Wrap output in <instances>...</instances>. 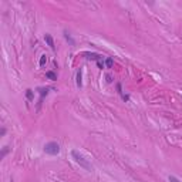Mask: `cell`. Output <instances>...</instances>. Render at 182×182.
<instances>
[{
  "mask_svg": "<svg viewBox=\"0 0 182 182\" xmlns=\"http://www.w3.org/2000/svg\"><path fill=\"white\" fill-rule=\"evenodd\" d=\"M71 156H73V159H74V161H76V162L81 167V168H84L85 171H88V172H91V171H92V167H91V164L88 162V159H85L84 155H81L77 150H73L71 151Z\"/></svg>",
  "mask_w": 182,
  "mask_h": 182,
  "instance_id": "cell-1",
  "label": "cell"
},
{
  "mask_svg": "<svg viewBox=\"0 0 182 182\" xmlns=\"http://www.w3.org/2000/svg\"><path fill=\"white\" fill-rule=\"evenodd\" d=\"M44 152L47 154V155H59L60 154V145L57 142H54V141H51V142H47L44 145Z\"/></svg>",
  "mask_w": 182,
  "mask_h": 182,
  "instance_id": "cell-2",
  "label": "cell"
},
{
  "mask_svg": "<svg viewBox=\"0 0 182 182\" xmlns=\"http://www.w3.org/2000/svg\"><path fill=\"white\" fill-rule=\"evenodd\" d=\"M50 87H39L37 88V91H39V94H40V100H39V108H40V105H41V103H43V100H44V97H47L48 95V92H50Z\"/></svg>",
  "mask_w": 182,
  "mask_h": 182,
  "instance_id": "cell-3",
  "label": "cell"
},
{
  "mask_svg": "<svg viewBox=\"0 0 182 182\" xmlns=\"http://www.w3.org/2000/svg\"><path fill=\"white\" fill-rule=\"evenodd\" d=\"M76 85L78 88L83 87V68H78L77 74H76Z\"/></svg>",
  "mask_w": 182,
  "mask_h": 182,
  "instance_id": "cell-4",
  "label": "cell"
},
{
  "mask_svg": "<svg viewBox=\"0 0 182 182\" xmlns=\"http://www.w3.org/2000/svg\"><path fill=\"white\" fill-rule=\"evenodd\" d=\"M44 41H46V43H47V46H48V47L51 48L53 51L56 50V44H54V39H53V36H51V34H48V33H47V34H46V36H44Z\"/></svg>",
  "mask_w": 182,
  "mask_h": 182,
  "instance_id": "cell-5",
  "label": "cell"
},
{
  "mask_svg": "<svg viewBox=\"0 0 182 182\" xmlns=\"http://www.w3.org/2000/svg\"><path fill=\"white\" fill-rule=\"evenodd\" d=\"M63 34H64V39L67 40L68 43H70V46H76V41H74V39H73V37H71V34H70V33L67 32V30H64V33H63Z\"/></svg>",
  "mask_w": 182,
  "mask_h": 182,
  "instance_id": "cell-6",
  "label": "cell"
},
{
  "mask_svg": "<svg viewBox=\"0 0 182 182\" xmlns=\"http://www.w3.org/2000/svg\"><path fill=\"white\" fill-rule=\"evenodd\" d=\"M84 56H85V59H88V60H98L101 56L100 54H97V53H84Z\"/></svg>",
  "mask_w": 182,
  "mask_h": 182,
  "instance_id": "cell-7",
  "label": "cell"
},
{
  "mask_svg": "<svg viewBox=\"0 0 182 182\" xmlns=\"http://www.w3.org/2000/svg\"><path fill=\"white\" fill-rule=\"evenodd\" d=\"M46 77L48 78V80H51V81H56L57 80V74L54 71H47L46 73Z\"/></svg>",
  "mask_w": 182,
  "mask_h": 182,
  "instance_id": "cell-8",
  "label": "cell"
},
{
  "mask_svg": "<svg viewBox=\"0 0 182 182\" xmlns=\"http://www.w3.org/2000/svg\"><path fill=\"white\" fill-rule=\"evenodd\" d=\"M105 67L107 68H112L114 67V60H112V57H107L105 59Z\"/></svg>",
  "mask_w": 182,
  "mask_h": 182,
  "instance_id": "cell-9",
  "label": "cell"
},
{
  "mask_svg": "<svg viewBox=\"0 0 182 182\" xmlns=\"http://www.w3.org/2000/svg\"><path fill=\"white\" fill-rule=\"evenodd\" d=\"M26 98H27V101H33V98H34L33 90H30V88H27V90H26Z\"/></svg>",
  "mask_w": 182,
  "mask_h": 182,
  "instance_id": "cell-10",
  "label": "cell"
},
{
  "mask_svg": "<svg viewBox=\"0 0 182 182\" xmlns=\"http://www.w3.org/2000/svg\"><path fill=\"white\" fill-rule=\"evenodd\" d=\"M46 63H47V56L46 54H43L41 57H40V61H39V65L40 67H44Z\"/></svg>",
  "mask_w": 182,
  "mask_h": 182,
  "instance_id": "cell-11",
  "label": "cell"
},
{
  "mask_svg": "<svg viewBox=\"0 0 182 182\" xmlns=\"http://www.w3.org/2000/svg\"><path fill=\"white\" fill-rule=\"evenodd\" d=\"M9 151H10V148H9L7 145H6V147H3V150H1V154H0V158L3 159V158H4V156L9 154Z\"/></svg>",
  "mask_w": 182,
  "mask_h": 182,
  "instance_id": "cell-12",
  "label": "cell"
},
{
  "mask_svg": "<svg viewBox=\"0 0 182 182\" xmlns=\"http://www.w3.org/2000/svg\"><path fill=\"white\" fill-rule=\"evenodd\" d=\"M168 181L169 182H181L179 179H178V178H176V176H174V175H169L168 176Z\"/></svg>",
  "mask_w": 182,
  "mask_h": 182,
  "instance_id": "cell-13",
  "label": "cell"
},
{
  "mask_svg": "<svg viewBox=\"0 0 182 182\" xmlns=\"http://www.w3.org/2000/svg\"><path fill=\"white\" fill-rule=\"evenodd\" d=\"M117 92L120 95H123V87H121V83H117Z\"/></svg>",
  "mask_w": 182,
  "mask_h": 182,
  "instance_id": "cell-14",
  "label": "cell"
},
{
  "mask_svg": "<svg viewBox=\"0 0 182 182\" xmlns=\"http://www.w3.org/2000/svg\"><path fill=\"white\" fill-rule=\"evenodd\" d=\"M105 81H107V83H112V76H111V74H107V76H105Z\"/></svg>",
  "mask_w": 182,
  "mask_h": 182,
  "instance_id": "cell-15",
  "label": "cell"
},
{
  "mask_svg": "<svg viewBox=\"0 0 182 182\" xmlns=\"http://www.w3.org/2000/svg\"><path fill=\"white\" fill-rule=\"evenodd\" d=\"M121 98H123L124 101H125V103H127V101H128V100H130V95H128V94H123V95H121Z\"/></svg>",
  "mask_w": 182,
  "mask_h": 182,
  "instance_id": "cell-16",
  "label": "cell"
},
{
  "mask_svg": "<svg viewBox=\"0 0 182 182\" xmlns=\"http://www.w3.org/2000/svg\"><path fill=\"white\" fill-rule=\"evenodd\" d=\"M97 65L100 67V68H104V65H105V64H103V63H101V61L98 60V61H97Z\"/></svg>",
  "mask_w": 182,
  "mask_h": 182,
  "instance_id": "cell-17",
  "label": "cell"
},
{
  "mask_svg": "<svg viewBox=\"0 0 182 182\" xmlns=\"http://www.w3.org/2000/svg\"><path fill=\"white\" fill-rule=\"evenodd\" d=\"M4 134H6V128H1V132H0V135L3 136V135H4Z\"/></svg>",
  "mask_w": 182,
  "mask_h": 182,
  "instance_id": "cell-18",
  "label": "cell"
}]
</instances>
